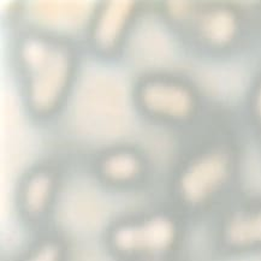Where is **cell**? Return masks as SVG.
I'll list each match as a JSON object with an SVG mask.
<instances>
[{
  "instance_id": "11",
  "label": "cell",
  "mask_w": 261,
  "mask_h": 261,
  "mask_svg": "<svg viewBox=\"0 0 261 261\" xmlns=\"http://www.w3.org/2000/svg\"><path fill=\"white\" fill-rule=\"evenodd\" d=\"M248 112L253 124L261 133V75L256 79L250 90L248 100Z\"/></svg>"
},
{
  "instance_id": "10",
  "label": "cell",
  "mask_w": 261,
  "mask_h": 261,
  "mask_svg": "<svg viewBox=\"0 0 261 261\" xmlns=\"http://www.w3.org/2000/svg\"><path fill=\"white\" fill-rule=\"evenodd\" d=\"M200 2H162L158 11L167 25L183 33L188 28Z\"/></svg>"
},
{
  "instance_id": "8",
  "label": "cell",
  "mask_w": 261,
  "mask_h": 261,
  "mask_svg": "<svg viewBox=\"0 0 261 261\" xmlns=\"http://www.w3.org/2000/svg\"><path fill=\"white\" fill-rule=\"evenodd\" d=\"M60 184V169L52 162L33 166L23 177L18 192L19 210L25 219L38 223L51 211Z\"/></svg>"
},
{
  "instance_id": "4",
  "label": "cell",
  "mask_w": 261,
  "mask_h": 261,
  "mask_svg": "<svg viewBox=\"0 0 261 261\" xmlns=\"http://www.w3.org/2000/svg\"><path fill=\"white\" fill-rule=\"evenodd\" d=\"M200 51L214 56L229 55L242 45L247 35L243 10L227 2H200L183 33Z\"/></svg>"
},
{
  "instance_id": "5",
  "label": "cell",
  "mask_w": 261,
  "mask_h": 261,
  "mask_svg": "<svg viewBox=\"0 0 261 261\" xmlns=\"http://www.w3.org/2000/svg\"><path fill=\"white\" fill-rule=\"evenodd\" d=\"M143 3L136 0H103L92 9L86 27L89 51L101 60H116L143 11Z\"/></svg>"
},
{
  "instance_id": "6",
  "label": "cell",
  "mask_w": 261,
  "mask_h": 261,
  "mask_svg": "<svg viewBox=\"0 0 261 261\" xmlns=\"http://www.w3.org/2000/svg\"><path fill=\"white\" fill-rule=\"evenodd\" d=\"M177 240V224L165 214L124 220L109 233L110 248L124 257L158 259L172 250Z\"/></svg>"
},
{
  "instance_id": "7",
  "label": "cell",
  "mask_w": 261,
  "mask_h": 261,
  "mask_svg": "<svg viewBox=\"0 0 261 261\" xmlns=\"http://www.w3.org/2000/svg\"><path fill=\"white\" fill-rule=\"evenodd\" d=\"M93 169L96 178L107 187L134 188L148 176L149 160L139 147L118 143L98 152L93 162Z\"/></svg>"
},
{
  "instance_id": "1",
  "label": "cell",
  "mask_w": 261,
  "mask_h": 261,
  "mask_svg": "<svg viewBox=\"0 0 261 261\" xmlns=\"http://www.w3.org/2000/svg\"><path fill=\"white\" fill-rule=\"evenodd\" d=\"M15 65L27 113L49 122L62 112L77 79L80 52L68 35L27 27L15 43Z\"/></svg>"
},
{
  "instance_id": "2",
  "label": "cell",
  "mask_w": 261,
  "mask_h": 261,
  "mask_svg": "<svg viewBox=\"0 0 261 261\" xmlns=\"http://www.w3.org/2000/svg\"><path fill=\"white\" fill-rule=\"evenodd\" d=\"M239 164V149L226 139L210 140L196 147L177 170V200L194 210L210 205L235 179Z\"/></svg>"
},
{
  "instance_id": "9",
  "label": "cell",
  "mask_w": 261,
  "mask_h": 261,
  "mask_svg": "<svg viewBox=\"0 0 261 261\" xmlns=\"http://www.w3.org/2000/svg\"><path fill=\"white\" fill-rule=\"evenodd\" d=\"M223 246L235 252L261 249V201L233 211L222 226Z\"/></svg>"
},
{
  "instance_id": "12",
  "label": "cell",
  "mask_w": 261,
  "mask_h": 261,
  "mask_svg": "<svg viewBox=\"0 0 261 261\" xmlns=\"http://www.w3.org/2000/svg\"><path fill=\"white\" fill-rule=\"evenodd\" d=\"M260 17H261V6H260Z\"/></svg>"
},
{
  "instance_id": "3",
  "label": "cell",
  "mask_w": 261,
  "mask_h": 261,
  "mask_svg": "<svg viewBox=\"0 0 261 261\" xmlns=\"http://www.w3.org/2000/svg\"><path fill=\"white\" fill-rule=\"evenodd\" d=\"M136 111L149 122L170 128L194 124L202 111V99L193 82L171 72L140 75L132 90Z\"/></svg>"
}]
</instances>
